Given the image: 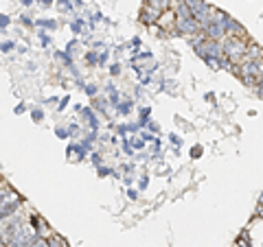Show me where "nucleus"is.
<instances>
[{
  "label": "nucleus",
  "instance_id": "obj_7",
  "mask_svg": "<svg viewBox=\"0 0 263 247\" xmlns=\"http://www.w3.org/2000/svg\"><path fill=\"white\" fill-rule=\"evenodd\" d=\"M55 57H57V59H60V61L64 64L66 68H72V57H70L68 53H66V50H57Z\"/></svg>",
  "mask_w": 263,
  "mask_h": 247
},
{
  "label": "nucleus",
  "instance_id": "obj_26",
  "mask_svg": "<svg viewBox=\"0 0 263 247\" xmlns=\"http://www.w3.org/2000/svg\"><path fill=\"white\" fill-rule=\"evenodd\" d=\"M33 3H35V0H20V5H22V7H31Z\"/></svg>",
  "mask_w": 263,
  "mask_h": 247
},
{
  "label": "nucleus",
  "instance_id": "obj_5",
  "mask_svg": "<svg viewBox=\"0 0 263 247\" xmlns=\"http://www.w3.org/2000/svg\"><path fill=\"white\" fill-rule=\"evenodd\" d=\"M33 24L40 26V28H44V31H55V28H57L55 20H33Z\"/></svg>",
  "mask_w": 263,
  "mask_h": 247
},
{
  "label": "nucleus",
  "instance_id": "obj_2",
  "mask_svg": "<svg viewBox=\"0 0 263 247\" xmlns=\"http://www.w3.org/2000/svg\"><path fill=\"white\" fill-rule=\"evenodd\" d=\"M79 116L86 120V125L94 129V132H99V118H97V114H94L92 107H82V112H79Z\"/></svg>",
  "mask_w": 263,
  "mask_h": 247
},
{
  "label": "nucleus",
  "instance_id": "obj_18",
  "mask_svg": "<svg viewBox=\"0 0 263 247\" xmlns=\"http://www.w3.org/2000/svg\"><path fill=\"white\" fill-rule=\"evenodd\" d=\"M97 173H99V175L101 177H108V175H112V169H108V166H97Z\"/></svg>",
  "mask_w": 263,
  "mask_h": 247
},
{
  "label": "nucleus",
  "instance_id": "obj_15",
  "mask_svg": "<svg viewBox=\"0 0 263 247\" xmlns=\"http://www.w3.org/2000/svg\"><path fill=\"white\" fill-rule=\"evenodd\" d=\"M9 24H11V18L7 16V13H3V11H0V31H5V28L9 26Z\"/></svg>",
  "mask_w": 263,
  "mask_h": 247
},
{
  "label": "nucleus",
  "instance_id": "obj_13",
  "mask_svg": "<svg viewBox=\"0 0 263 247\" xmlns=\"http://www.w3.org/2000/svg\"><path fill=\"white\" fill-rule=\"evenodd\" d=\"M86 61L90 64V66H97V64H99V55H97V50H90V53H86Z\"/></svg>",
  "mask_w": 263,
  "mask_h": 247
},
{
  "label": "nucleus",
  "instance_id": "obj_16",
  "mask_svg": "<svg viewBox=\"0 0 263 247\" xmlns=\"http://www.w3.org/2000/svg\"><path fill=\"white\" fill-rule=\"evenodd\" d=\"M38 38H40V44H42V46H48V44H50V35H48L46 31H40Z\"/></svg>",
  "mask_w": 263,
  "mask_h": 247
},
{
  "label": "nucleus",
  "instance_id": "obj_14",
  "mask_svg": "<svg viewBox=\"0 0 263 247\" xmlns=\"http://www.w3.org/2000/svg\"><path fill=\"white\" fill-rule=\"evenodd\" d=\"M31 247H48V238H44V236H35L33 238V243H31Z\"/></svg>",
  "mask_w": 263,
  "mask_h": 247
},
{
  "label": "nucleus",
  "instance_id": "obj_12",
  "mask_svg": "<svg viewBox=\"0 0 263 247\" xmlns=\"http://www.w3.org/2000/svg\"><path fill=\"white\" fill-rule=\"evenodd\" d=\"M84 20L82 18H79V20H75V22H72L70 24V28H72V33H75V35H82V31H84Z\"/></svg>",
  "mask_w": 263,
  "mask_h": 247
},
{
  "label": "nucleus",
  "instance_id": "obj_4",
  "mask_svg": "<svg viewBox=\"0 0 263 247\" xmlns=\"http://www.w3.org/2000/svg\"><path fill=\"white\" fill-rule=\"evenodd\" d=\"M147 5L153 7L156 11H167V9H173V0H147Z\"/></svg>",
  "mask_w": 263,
  "mask_h": 247
},
{
  "label": "nucleus",
  "instance_id": "obj_27",
  "mask_svg": "<svg viewBox=\"0 0 263 247\" xmlns=\"http://www.w3.org/2000/svg\"><path fill=\"white\" fill-rule=\"evenodd\" d=\"M127 197H129V199H136L138 193H136V191H127Z\"/></svg>",
  "mask_w": 263,
  "mask_h": 247
},
{
  "label": "nucleus",
  "instance_id": "obj_21",
  "mask_svg": "<svg viewBox=\"0 0 263 247\" xmlns=\"http://www.w3.org/2000/svg\"><path fill=\"white\" fill-rule=\"evenodd\" d=\"M66 243L62 241V238L60 236H55V238H50V241H48V247H64Z\"/></svg>",
  "mask_w": 263,
  "mask_h": 247
},
{
  "label": "nucleus",
  "instance_id": "obj_17",
  "mask_svg": "<svg viewBox=\"0 0 263 247\" xmlns=\"http://www.w3.org/2000/svg\"><path fill=\"white\" fill-rule=\"evenodd\" d=\"M31 118H33L35 122H40V120L44 118V112L40 110V107H35V110H31Z\"/></svg>",
  "mask_w": 263,
  "mask_h": 247
},
{
  "label": "nucleus",
  "instance_id": "obj_8",
  "mask_svg": "<svg viewBox=\"0 0 263 247\" xmlns=\"http://www.w3.org/2000/svg\"><path fill=\"white\" fill-rule=\"evenodd\" d=\"M132 105H134V103H132V101H123V103H119V105L114 107V110L119 112V114L125 116V114H129V112H132Z\"/></svg>",
  "mask_w": 263,
  "mask_h": 247
},
{
  "label": "nucleus",
  "instance_id": "obj_9",
  "mask_svg": "<svg viewBox=\"0 0 263 247\" xmlns=\"http://www.w3.org/2000/svg\"><path fill=\"white\" fill-rule=\"evenodd\" d=\"M13 48H16V42H11V40H3V42H0V53H11Z\"/></svg>",
  "mask_w": 263,
  "mask_h": 247
},
{
  "label": "nucleus",
  "instance_id": "obj_24",
  "mask_svg": "<svg viewBox=\"0 0 263 247\" xmlns=\"http://www.w3.org/2000/svg\"><path fill=\"white\" fill-rule=\"evenodd\" d=\"M53 3H55V0H38V5H40V7H44V9H48V7L53 5Z\"/></svg>",
  "mask_w": 263,
  "mask_h": 247
},
{
  "label": "nucleus",
  "instance_id": "obj_19",
  "mask_svg": "<svg viewBox=\"0 0 263 247\" xmlns=\"http://www.w3.org/2000/svg\"><path fill=\"white\" fill-rule=\"evenodd\" d=\"M20 24H22V26H31V24H33L31 16H27V13H22V16H20Z\"/></svg>",
  "mask_w": 263,
  "mask_h": 247
},
{
  "label": "nucleus",
  "instance_id": "obj_10",
  "mask_svg": "<svg viewBox=\"0 0 263 247\" xmlns=\"http://www.w3.org/2000/svg\"><path fill=\"white\" fill-rule=\"evenodd\" d=\"M55 136L60 138V140H66V138H70V129L68 127H55Z\"/></svg>",
  "mask_w": 263,
  "mask_h": 247
},
{
  "label": "nucleus",
  "instance_id": "obj_20",
  "mask_svg": "<svg viewBox=\"0 0 263 247\" xmlns=\"http://www.w3.org/2000/svg\"><path fill=\"white\" fill-rule=\"evenodd\" d=\"M57 103H60V105H57V110H66V107H68V103H70V97H64V99H60V101H57Z\"/></svg>",
  "mask_w": 263,
  "mask_h": 247
},
{
  "label": "nucleus",
  "instance_id": "obj_22",
  "mask_svg": "<svg viewBox=\"0 0 263 247\" xmlns=\"http://www.w3.org/2000/svg\"><path fill=\"white\" fill-rule=\"evenodd\" d=\"M110 75H112V77H119V75H121V64H112V66H110Z\"/></svg>",
  "mask_w": 263,
  "mask_h": 247
},
{
  "label": "nucleus",
  "instance_id": "obj_6",
  "mask_svg": "<svg viewBox=\"0 0 263 247\" xmlns=\"http://www.w3.org/2000/svg\"><path fill=\"white\" fill-rule=\"evenodd\" d=\"M57 9H60V13H72V9H75V5H72V0H57Z\"/></svg>",
  "mask_w": 263,
  "mask_h": 247
},
{
  "label": "nucleus",
  "instance_id": "obj_1",
  "mask_svg": "<svg viewBox=\"0 0 263 247\" xmlns=\"http://www.w3.org/2000/svg\"><path fill=\"white\" fill-rule=\"evenodd\" d=\"M246 48H248V44L241 38H230L228 42H226V46H224V57H228L230 64H237V61H241Z\"/></svg>",
  "mask_w": 263,
  "mask_h": 247
},
{
  "label": "nucleus",
  "instance_id": "obj_25",
  "mask_svg": "<svg viewBox=\"0 0 263 247\" xmlns=\"http://www.w3.org/2000/svg\"><path fill=\"white\" fill-rule=\"evenodd\" d=\"M24 110H27V107H24V103H20V105H18V107H16V110H13V112H16V114L20 116V114H24Z\"/></svg>",
  "mask_w": 263,
  "mask_h": 247
},
{
  "label": "nucleus",
  "instance_id": "obj_23",
  "mask_svg": "<svg viewBox=\"0 0 263 247\" xmlns=\"http://www.w3.org/2000/svg\"><path fill=\"white\" fill-rule=\"evenodd\" d=\"M90 158H92V164H94V166H101V162H103V158H101L99 153H92Z\"/></svg>",
  "mask_w": 263,
  "mask_h": 247
},
{
  "label": "nucleus",
  "instance_id": "obj_11",
  "mask_svg": "<svg viewBox=\"0 0 263 247\" xmlns=\"http://www.w3.org/2000/svg\"><path fill=\"white\" fill-rule=\"evenodd\" d=\"M84 92L88 94V97H99V88H97V85H94V83H88V85H84Z\"/></svg>",
  "mask_w": 263,
  "mask_h": 247
},
{
  "label": "nucleus",
  "instance_id": "obj_3",
  "mask_svg": "<svg viewBox=\"0 0 263 247\" xmlns=\"http://www.w3.org/2000/svg\"><path fill=\"white\" fill-rule=\"evenodd\" d=\"M158 18H160V11H156V9H153V7H149V5L143 7V11H141V22H143V24H156Z\"/></svg>",
  "mask_w": 263,
  "mask_h": 247
}]
</instances>
